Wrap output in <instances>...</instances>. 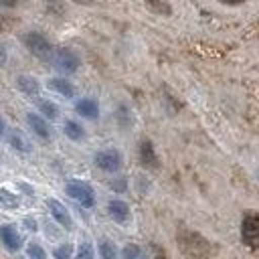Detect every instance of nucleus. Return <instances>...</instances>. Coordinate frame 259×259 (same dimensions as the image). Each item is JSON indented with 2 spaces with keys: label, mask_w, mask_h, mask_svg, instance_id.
I'll return each instance as SVG.
<instances>
[{
  "label": "nucleus",
  "mask_w": 259,
  "mask_h": 259,
  "mask_svg": "<svg viewBox=\"0 0 259 259\" xmlns=\"http://www.w3.org/2000/svg\"><path fill=\"white\" fill-rule=\"evenodd\" d=\"M22 42H24L26 49H28L34 57H38V59H51V57H53V47H51L49 38H47L45 34L36 32V30L26 32L24 38H22Z\"/></svg>",
  "instance_id": "2"
},
{
  "label": "nucleus",
  "mask_w": 259,
  "mask_h": 259,
  "mask_svg": "<svg viewBox=\"0 0 259 259\" xmlns=\"http://www.w3.org/2000/svg\"><path fill=\"white\" fill-rule=\"evenodd\" d=\"M26 123H28V127H30L38 138H42V140H49V138H51L49 123L45 121L42 115H38V113H26Z\"/></svg>",
  "instance_id": "10"
},
{
  "label": "nucleus",
  "mask_w": 259,
  "mask_h": 259,
  "mask_svg": "<svg viewBox=\"0 0 259 259\" xmlns=\"http://www.w3.org/2000/svg\"><path fill=\"white\" fill-rule=\"evenodd\" d=\"M75 259H93V249H91V245H89V243H81Z\"/></svg>",
  "instance_id": "22"
},
{
  "label": "nucleus",
  "mask_w": 259,
  "mask_h": 259,
  "mask_svg": "<svg viewBox=\"0 0 259 259\" xmlns=\"http://www.w3.org/2000/svg\"><path fill=\"white\" fill-rule=\"evenodd\" d=\"M51 63L53 67L59 71V73H75L79 69V57L75 55V51L67 49V47H59L53 51V57H51Z\"/></svg>",
  "instance_id": "1"
},
{
  "label": "nucleus",
  "mask_w": 259,
  "mask_h": 259,
  "mask_svg": "<svg viewBox=\"0 0 259 259\" xmlns=\"http://www.w3.org/2000/svg\"><path fill=\"white\" fill-rule=\"evenodd\" d=\"M47 206H49V210H51V214H53V219L63 227V229H71L73 227V221H71V214H69V210L65 208V204L63 202H59V200H55V198H51L49 202H47Z\"/></svg>",
  "instance_id": "7"
},
{
  "label": "nucleus",
  "mask_w": 259,
  "mask_h": 259,
  "mask_svg": "<svg viewBox=\"0 0 259 259\" xmlns=\"http://www.w3.org/2000/svg\"><path fill=\"white\" fill-rule=\"evenodd\" d=\"M75 109H77L79 115H83V117H87V119H97V115H99V105H97V101L91 99V97L79 99L77 105H75Z\"/></svg>",
  "instance_id": "11"
},
{
  "label": "nucleus",
  "mask_w": 259,
  "mask_h": 259,
  "mask_svg": "<svg viewBox=\"0 0 259 259\" xmlns=\"http://www.w3.org/2000/svg\"><path fill=\"white\" fill-rule=\"evenodd\" d=\"M138 156H140L142 166H146V168H158V156H156L154 144H152L150 140H142V142H140V146H138Z\"/></svg>",
  "instance_id": "8"
},
{
  "label": "nucleus",
  "mask_w": 259,
  "mask_h": 259,
  "mask_svg": "<svg viewBox=\"0 0 259 259\" xmlns=\"http://www.w3.org/2000/svg\"><path fill=\"white\" fill-rule=\"evenodd\" d=\"M121 255H123V259H146L138 245H125Z\"/></svg>",
  "instance_id": "19"
},
{
  "label": "nucleus",
  "mask_w": 259,
  "mask_h": 259,
  "mask_svg": "<svg viewBox=\"0 0 259 259\" xmlns=\"http://www.w3.org/2000/svg\"><path fill=\"white\" fill-rule=\"evenodd\" d=\"M158 259H164V255H160V257H158Z\"/></svg>",
  "instance_id": "26"
},
{
  "label": "nucleus",
  "mask_w": 259,
  "mask_h": 259,
  "mask_svg": "<svg viewBox=\"0 0 259 259\" xmlns=\"http://www.w3.org/2000/svg\"><path fill=\"white\" fill-rule=\"evenodd\" d=\"M4 61H6V49L0 45V67L4 65Z\"/></svg>",
  "instance_id": "23"
},
{
  "label": "nucleus",
  "mask_w": 259,
  "mask_h": 259,
  "mask_svg": "<svg viewBox=\"0 0 259 259\" xmlns=\"http://www.w3.org/2000/svg\"><path fill=\"white\" fill-rule=\"evenodd\" d=\"M241 235L245 245L249 247H259V217L257 214H247L241 223Z\"/></svg>",
  "instance_id": "5"
},
{
  "label": "nucleus",
  "mask_w": 259,
  "mask_h": 259,
  "mask_svg": "<svg viewBox=\"0 0 259 259\" xmlns=\"http://www.w3.org/2000/svg\"><path fill=\"white\" fill-rule=\"evenodd\" d=\"M95 164L103 172H117L119 166H121V154L117 150H113V148L101 150V152L95 154Z\"/></svg>",
  "instance_id": "4"
},
{
  "label": "nucleus",
  "mask_w": 259,
  "mask_h": 259,
  "mask_svg": "<svg viewBox=\"0 0 259 259\" xmlns=\"http://www.w3.org/2000/svg\"><path fill=\"white\" fill-rule=\"evenodd\" d=\"M65 136L69 138V140H81L83 136H85V132H83V127L77 123V121H67L65 123Z\"/></svg>",
  "instance_id": "17"
},
{
  "label": "nucleus",
  "mask_w": 259,
  "mask_h": 259,
  "mask_svg": "<svg viewBox=\"0 0 259 259\" xmlns=\"http://www.w3.org/2000/svg\"><path fill=\"white\" fill-rule=\"evenodd\" d=\"M0 206L4 208H18L20 206V198L10 192L8 188H0Z\"/></svg>",
  "instance_id": "15"
},
{
  "label": "nucleus",
  "mask_w": 259,
  "mask_h": 259,
  "mask_svg": "<svg viewBox=\"0 0 259 259\" xmlns=\"http://www.w3.org/2000/svg\"><path fill=\"white\" fill-rule=\"evenodd\" d=\"M0 32H2V20H0Z\"/></svg>",
  "instance_id": "25"
},
{
  "label": "nucleus",
  "mask_w": 259,
  "mask_h": 259,
  "mask_svg": "<svg viewBox=\"0 0 259 259\" xmlns=\"http://www.w3.org/2000/svg\"><path fill=\"white\" fill-rule=\"evenodd\" d=\"M16 85H18V89H20L24 95H28V97H36V95H38V83H36V79L30 77V75H18V77H16Z\"/></svg>",
  "instance_id": "12"
},
{
  "label": "nucleus",
  "mask_w": 259,
  "mask_h": 259,
  "mask_svg": "<svg viewBox=\"0 0 259 259\" xmlns=\"http://www.w3.org/2000/svg\"><path fill=\"white\" fill-rule=\"evenodd\" d=\"M0 241L8 251H18L22 247V239L14 225H0Z\"/></svg>",
  "instance_id": "6"
},
{
  "label": "nucleus",
  "mask_w": 259,
  "mask_h": 259,
  "mask_svg": "<svg viewBox=\"0 0 259 259\" xmlns=\"http://www.w3.org/2000/svg\"><path fill=\"white\" fill-rule=\"evenodd\" d=\"M49 87L53 91H57L59 95H63V97H73L75 95V87L71 85V81L61 79V77H51L49 79Z\"/></svg>",
  "instance_id": "13"
},
{
  "label": "nucleus",
  "mask_w": 259,
  "mask_h": 259,
  "mask_svg": "<svg viewBox=\"0 0 259 259\" xmlns=\"http://www.w3.org/2000/svg\"><path fill=\"white\" fill-rule=\"evenodd\" d=\"M99 253H101V259H115V255H117L115 245L109 239H103L99 243Z\"/></svg>",
  "instance_id": "18"
},
{
  "label": "nucleus",
  "mask_w": 259,
  "mask_h": 259,
  "mask_svg": "<svg viewBox=\"0 0 259 259\" xmlns=\"http://www.w3.org/2000/svg\"><path fill=\"white\" fill-rule=\"evenodd\" d=\"M65 192H67V194H69L73 200H77L81 206H85V208H91V206L95 204V194H93V188H91L89 184L81 182V180H71V182H67Z\"/></svg>",
  "instance_id": "3"
},
{
  "label": "nucleus",
  "mask_w": 259,
  "mask_h": 259,
  "mask_svg": "<svg viewBox=\"0 0 259 259\" xmlns=\"http://www.w3.org/2000/svg\"><path fill=\"white\" fill-rule=\"evenodd\" d=\"M38 111H40L42 117H47V119H57V117H59V107H57L53 101H47V99L38 101Z\"/></svg>",
  "instance_id": "16"
},
{
  "label": "nucleus",
  "mask_w": 259,
  "mask_h": 259,
  "mask_svg": "<svg viewBox=\"0 0 259 259\" xmlns=\"http://www.w3.org/2000/svg\"><path fill=\"white\" fill-rule=\"evenodd\" d=\"M26 253H28V257H30V259H47L45 249H42L40 245H36V243H30V245H28V249H26Z\"/></svg>",
  "instance_id": "21"
},
{
  "label": "nucleus",
  "mask_w": 259,
  "mask_h": 259,
  "mask_svg": "<svg viewBox=\"0 0 259 259\" xmlns=\"http://www.w3.org/2000/svg\"><path fill=\"white\" fill-rule=\"evenodd\" d=\"M4 134V121H2V117H0V136Z\"/></svg>",
  "instance_id": "24"
},
{
  "label": "nucleus",
  "mask_w": 259,
  "mask_h": 259,
  "mask_svg": "<svg viewBox=\"0 0 259 259\" xmlns=\"http://www.w3.org/2000/svg\"><path fill=\"white\" fill-rule=\"evenodd\" d=\"M71 253H73V247L69 243H65V245H61L53 251V257L55 259H71Z\"/></svg>",
  "instance_id": "20"
},
{
  "label": "nucleus",
  "mask_w": 259,
  "mask_h": 259,
  "mask_svg": "<svg viewBox=\"0 0 259 259\" xmlns=\"http://www.w3.org/2000/svg\"><path fill=\"white\" fill-rule=\"evenodd\" d=\"M8 142H10V146L12 148H16L18 152H28L30 150V144H28V140L18 132V130H12L10 132V136H8Z\"/></svg>",
  "instance_id": "14"
},
{
  "label": "nucleus",
  "mask_w": 259,
  "mask_h": 259,
  "mask_svg": "<svg viewBox=\"0 0 259 259\" xmlns=\"http://www.w3.org/2000/svg\"><path fill=\"white\" fill-rule=\"evenodd\" d=\"M107 212H109V217H111L115 223H119V225H123V223L130 221V206H127L123 200H119V198H113V200L107 204Z\"/></svg>",
  "instance_id": "9"
}]
</instances>
